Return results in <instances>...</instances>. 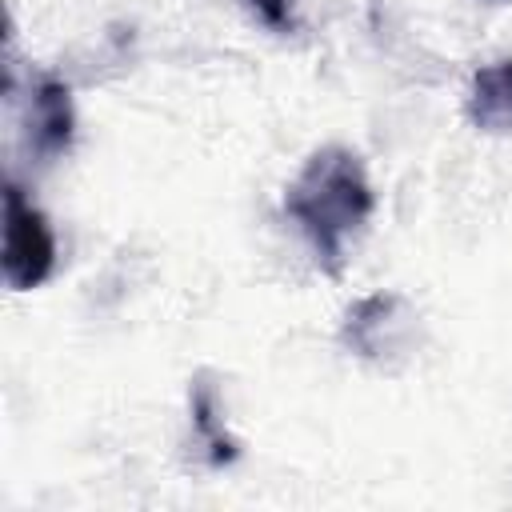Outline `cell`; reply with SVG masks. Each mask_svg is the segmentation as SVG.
Returning a JSON list of instances; mask_svg holds the SVG:
<instances>
[{"instance_id":"7","label":"cell","mask_w":512,"mask_h":512,"mask_svg":"<svg viewBox=\"0 0 512 512\" xmlns=\"http://www.w3.org/2000/svg\"><path fill=\"white\" fill-rule=\"evenodd\" d=\"M296 0H248V8L260 16V24H268L272 32H296V16H292Z\"/></svg>"},{"instance_id":"5","label":"cell","mask_w":512,"mask_h":512,"mask_svg":"<svg viewBox=\"0 0 512 512\" xmlns=\"http://www.w3.org/2000/svg\"><path fill=\"white\" fill-rule=\"evenodd\" d=\"M468 120L492 136L512 132V60L476 68L468 88Z\"/></svg>"},{"instance_id":"4","label":"cell","mask_w":512,"mask_h":512,"mask_svg":"<svg viewBox=\"0 0 512 512\" xmlns=\"http://www.w3.org/2000/svg\"><path fill=\"white\" fill-rule=\"evenodd\" d=\"M396 340H400V296L392 292H376L360 300L344 320V344L364 360L392 352Z\"/></svg>"},{"instance_id":"2","label":"cell","mask_w":512,"mask_h":512,"mask_svg":"<svg viewBox=\"0 0 512 512\" xmlns=\"http://www.w3.org/2000/svg\"><path fill=\"white\" fill-rule=\"evenodd\" d=\"M56 268V236L40 208L16 188L4 184V280L12 292L40 288Z\"/></svg>"},{"instance_id":"3","label":"cell","mask_w":512,"mask_h":512,"mask_svg":"<svg viewBox=\"0 0 512 512\" xmlns=\"http://www.w3.org/2000/svg\"><path fill=\"white\" fill-rule=\"evenodd\" d=\"M72 128H76V112H72L68 84L36 80L32 84V100H28V144H32V152L44 156V160L68 152Z\"/></svg>"},{"instance_id":"6","label":"cell","mask_w":512,"mask_h":512,"mask_svg":"<svg viewBox=\"0 0 512 512\" xmlns=\"http://www.w3.org/2000/svg\"><path fill=\"white\" fill-rule=\"evenodd\" d=\"M192 428L204 440V452H208V464L212 468H228L240 456V444L224 432L220 392H216V384L208 376H196V384H192Z\"/></svg>"},{"instance_id":"1","label":"cell","mask_w":512,"mask_h":512,"mask_svg":"<svg viewBox=\"0 0 512 512\" xmlns=\"http://www.w3.org/2000/svg\"><path fill=\"white\" fill-rule=\"evenodd\" d=\"M376 208L364 160L344 144L316 148L284 192V212L296 220L328 276H340L348 240L368 224Z\"/></svg>"}]
</instances>
